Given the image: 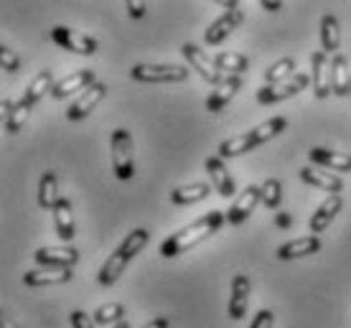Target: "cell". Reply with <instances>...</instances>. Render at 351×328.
Returning a JSON list of instances; mask_svg holds the SVG:
<instances>
[{
    "label": "cell",
    "instance_id": "obj_17",
    "mask_svg": "<svg viewBox=\"0 0 351 328\" xmlns=\"http://www.w3.org/2000/svg\"><path fill=\"white\" fill-rule=\"evenodd\" d=\"M239 89H242V79H239V77H227V79L221 81V84H217V89L206 97V110H209L211 115L221 112V110L229 105V99L234 97Z\"/></svg>",
    "mask_w": 351,
    "mask_h": 328
},
{
    "label": "cell",
    "instance_id": "obj_26",
    "mask_svg": "<svg viewBox=\"0 0 351 328\" xmlns=\"http://www.w3.org/2000/svg\"><path fill=\"white\" fill-rule=\"evenodd\" d=\"M3 107H5V130L10 135H16L23 125H26L28 115H31V107L18 99V102H10V99H3Z\"/></svg>",
    "mask_w": 351,
    "mask_h": 328
},
{
    "label": "cell",
    "instance_id": "obj_18",
    "mask_svg": "<svg viewBox=\"0 0 351 328\" xmlns=\"http://www.w3.org/2000/svg\"><path fill=\"white\" fill-rule=\"evenodd\" d=\"M321 249V240L316 234H308V237H298V240H290L285 244L278 247V257L280 260H298L308 257V255H316Z\"/></svg>",
    "mask_w": 351,
    "mask_h": 328
},
{
    "label": "cell",
    "instance_id": "obj_40",
    "mask_svg": "<svg viewBox=\"0 0 351 328\" xmlns=\"http://www.w3.org/2000/svg\"><path fill=\"white\" fill-rule=\"evenodd\" d=\"M260 5H263L265 10H270V13H275V10H280V8H282V3H280V0H263Z\"/></svg>",
    "mask_w": 351,
    "mask_h": 328
},
{
    "label": "cell",
    "instance_id": "obj_5",
    "mask_svg": "<svg viewBox=\"0 0 351 328\" xmlns=\"http://www.w3.org/2000/svg\"><path fill=\"white\" fill-rule=\"evenodd\" d=\"M221 8L224 10V16H219L214 23H211L209 28H206V34H204V41H206V46H219L224 38H227L234 28L245 21V16H242V8H239V3H234V0H229V3H221Z\"/></svg>",
    "mask_w": 351,
    "mask_h": 328
},
{
    "label": "cell",
    "instance_id": "obj_12",
    "mask_svg": "<svg viewBox=\"0 0 351 328\" xmlns=\"http://www.w3.org/2000/svg\"><path fill=\"white\" fill-rule=\"evenodd\" d=\"M34 260L41 267H74L80 262V252L69 244H62V247H41L34 252Z\"/></svg>",
    "mask_w": 351,
    "mask_h": 328
},
{
    "label": "cell",
    "instance_id": "obj_2",
    "mask_svg": "<svg viewBox=\"0 0 351 328\" xmlns=\"http://www.w3.org/2000/svg\"><path fill=\"white\" fill-rule=\"evenodd\" d=\"M148 240H150L148 229H132L130 234L120 242V247L114 249L112 255L105 260V265L99 267V275H97V280H99L102 285H114V283H117V280H120V275L125 273L128 262H130L138 252H143V249H145Z\"/></svg>",
    "mask_w": 351,
    "mask_h": 328
},
{
    "label": "cell",
    "instance_id": "obj_39",
    "mask_svg": "<svg viewBox=\"0 0 351 328\" xmlns=\"http://www.w3.org/2000/svg\"><path fill=\"white\" fill-rule=\"evenodd\" d=\"M275 227H280V229H290L293 227V216L288 212H278L275 214Z\"/></svg>",
    "mask_w": 351,
    "mask_h": 328
},
{
    "label": "cell",
    "instance_id": "obj_31",
    "mask_svg": "<svg viewBox=\"0 0 351 328\" xmlns=\"http://www.w3.org/2000/svg\"><path fill=\"white\" fill-rule=\"evenodd\" d=\"M282 130H288V120H285V117H272V120H267V123L257 125L255 130H250V135H252L255 145L260 148V145H265L267 140L278 138Z\"/></svg>",
    "mask_w": 351,
    "mask_h": 328
},
{
    "label": "cell",
    "instance_id": "obj_22",
    "mask_svg": "<svg viewBox=\"0 0 351 328\" xmlns=\"http://www.w3.org/2000/svg\"><path fill=\"white\" fill-rule=\"evenodd\" d=\"M308 158L313 160L316 166H324L328 171H351V155L346 153H336V151H326V148H313V151L308 153Z\"/></svg>",
    "mask_w": 351,
    "mask_h": 328
},
{
    "label": "cell",
    "instance_id": "obj_14",
    "mask_svg": "<svg viewBox=\"0 0 351 328\" xmlns=\"http://www.w3.org/2000/svg\"><path fill=\"white\" fill-rule=\"evenodd\" d=\"M69 267H38V270H28L23 273V285L28 288H44V285H62L71 280Z\"/></svg>",
    "mask_w": 351,
    "mask_h": 328
},
{
    "label": "cell",
    "instance_id": "obj_15",
    "mask_svg": "<svg viewBox=\"0 0 351 328\" xmlns=\"http://www.w3.org/2000/svg\"><path fill=\"white\" fill-rule=\"evenodd\" d=\"M95 71L92 69H80V71H74V74H69V77H64L62 81H56L51 89V97L53 99H64V97H69V94H74V92H87L92 84H95Z\"/></svg>",
    "mask_w": 351,
    "mask_h": 328
},
{
    "label": "cell",
    "instance_id": "obj_44",
    "mask_svg": "<svg viewBox=\"0 0 351 328\" xmlns=\"http://www.w3.org/2000/svg\"><path fill=\"white\" fill-rule=\"evenodd\" d=\"M349 97H351V89H349Z\"/></svg>",
    "mask_w": 351,
    "mask_h": 328
},
{
    "label": "cell",
    "instance_id": "obj_9",
    "mask_svg": "<svg viewBox=\"0 0 351 328\" xmlns=\"http://www.w3.org/2000/svg\"><path fill=\"white\" fill-rule=\"evenodd\" d=\"M263 201V188L260 186H247L242 194L237 196V201L229 206L227 212V222L232 227H239V224H245L250 219V214L255 212V206Z\"/></svg>",
    "mask_w": 351,
    "mask_h": 328
},
{
    "label": "cell",
    "instance_id": "obj_41",
    "mask_svg": "<svg viewBox=\"0 0 351 328\" xmlns=\"http://www.w3.org/2000/svg\"><path fill=\"white\" fill-rule=\"evenodd\" d=\"M143 328H168V318H153V320H148Z\"/></svg>",
    "mask_w": 351,
    "mask_h": 328
},
{
    "label": "cell",
    "instance_id": "obj_7",
    "mask_svg": "<svg viewBox=\"0 0 351 328\" xmlns=\"http://www.w3.org/2000/svg\"><path fill=\"white\" fill-rule=\"evenodd\" d=\"M51 38L59 49H66V51H71V53H82V56H95L97 53L95 38L87 34H80V31H74V28H66V26L51 28Z\"/></svg>",
    "mask_w": 351,
    "mask_h": 328
},
{
    "label": "cell",
    "instance_id": "obj_11",
    "mask_svg": "<svg viewBox=\"0 0 351 328\" xmlns=\"http://www.w3.org/2000/svg\"><path fill=\"white\" fill-rule=\"evenodd\" d=\"M107 94V84L105 81H95L92 87L87 89V92H82V97L77 99V102H71L69 110H66V120H71V123H77V120H84V117L95 110L102 99H105Z\"/></svg>",
    "mask_w": 351,
    "mask_h": 328
},
{
    "label": "cell",
    "instance_id": "obj_13",
    "mask_svg": "<svg viewBox=\"0 0 351 328\" xmlns=\"http://www.w3.org/2000/svg\"><path fill=\"white\" fill-rule=\"evenodd\" d=\"M204 168H206L211 184H214V191H217L221 199H229V196L237 194L234 178L229 176V168L224 166V160H221L219 155H211V158L204 160Z\"/></svg>",
    "mask_w": 351,
    "mask_h": 328
},
{
    "label": "cell",
    "instance_id": "obj_28",
    "mask_svg": "<svg viewBox=\"0 0 351 328\" xmlns=\"http://www.w3.org/2000/svg\"><path fill=\"white\" fill-rule=\"evenodd\" d=\"M209 194H211L209 184H189V186L173 188L171 201H173L176 206H191V204H196V201H204Z\"/></svg>",
    "mask_w": 351,
    "mask_h": 328
},
{
    "label": "cell",
    "instance_id": "obj_8",
    "mask_svg": "<svg viewBox=\"0 0 351 328\" xmlns=\"http://www.w3.org/2000/svg\"><path fill=\"white\" fill-rule=\"evenodd\" d=\"M181 53H184L186 64H189V66H191V69L196 71L204 81H209V84H221V81H224L221 71L214 66V62L206 56L204 49H199L196 44H184L181 46Z\"/></svg>",
    "mask_w": 351,
    "mask_h": 328
},
{
    "label": "cell",
    "instance_id": "obj_6",
    "mask_svg": "<svg viewBox=\"0 0 351 328\" xmlns=\"http://www.w3.org/2000/svg\"><path fill=\"white\" fill-rule=\"evenodd\" d=\"M311 84V74H293L288 81L282 84H265L263 89H257V102L260 105H275V102H282L288 97H295L303 89Z\"/></svg>",
    "mask_w": 351,
    "mask_h": 328
},
{
    "label": "cell",
    "instance_id": "obj_34",
    "mask_svg": "<svg viewBox=\"0 0 351 328\" xmlns=\"http://www.w3.org/2000/svg\"><path fill=\"white\" fill-rule=\"evenodd\" d=\"M263 204L267 206V209H278L282 201V184L278 181V178H267L263 186Z\"/></svg>",
    "mask_w": 351,
    "mask_h": 328
},
{
    "label": "cell",
    "instance_id": "obj_29",
    "mask_svg": "<svg viewBox=\"0 0 351 328\" xmlns=\"http://www.w3.org/2000/svg\"><path fill=\"white\" fill-rule=\"evenodd\" d=\"M214 66L219 71H229V77H239L242 71L250 69V62H247L245 53L237 51H221L214 56Z\"/></svg>",
    "mask_w": 351,
    "mask_h": 328
},
{
    "label": "cell",
    "instance_id": "obj_43",
    "mask_svg": "<svg viewBox=\"0 0 351 328\" xmlns=\"http://www.w3.org/2000/svg\"><path fill=\"white\" fill-rule=\"evenodd\" d=\"M112 328H130V323H128V320H123V323H117V326H112Z\"/></svg>",
    "mask_w": 351,
    "mask_h": 328
},
{
    "label": "cell",
    "instance_id": "obj_42",
    "mask_svg": "<svg viewBox=\"0 0 351 328\" xmlns=\"http://www.w3.org/2000/svg\"><path fill=\"white\" fill-rule=\"evenodd\" d=\"M3 328H18V326H16V320H13V318L3 316Z\"/></svg>",
    "mask_w": 351,
    "mask_h": 328
},
{
    "label": "cell",
    "instance_id": "obj_35",
    "mask_svg": "<svg viewBox=\"0 0 351 328\" xmlns=\"http://www.w3.org/2000/svg\"><path fill=\"white\" fill-rule=\"evenodd\" d=\"M0 64H3V69L10 71V74L21 69V59H18V53L13 51V49H8V46H0Z\"/></svg>",
    "mask_w": 351,
    "mask_h": 328
},
{
    "label": "cell",
    "instance_id": "obj_38",
    "mask_svg": "<svg viewBox=\"0 0 351 328\" xmlns=\"http://www.w3.org/2000/svg\"><path fill=\"white\" fill-rule=\"evenodd\" d=\"M125 8H128V13H130L132 18H143L145 16V3H141V0H128L125 3Z\"/></svg>",
    "mask_w": 351,
    "mask_h": 328
},
{
    "label": "cell",
    "instance_id": "obj_3",
    "mask_svg": "<svg viewBox=\"0 0 351 328\" xmlns=\"http://www.w3.org/2000/svg\"><path fill=\"white\" fill-rule=\"evenodd\" d=\"M130 77L145 84H176V81L189 79V69L178 64H135L130 69Z\"/></svg>",
    "mask_w": 351,
    "mask_h": 328
},
{
    "label": "cell",
    "instance_id": "obj_24",
    "mask_svg": "<svg viewBox=\"0 0 351 328\" xmlns=\"http://www.w3.org/2000/svg\"><path fill=\"white\" fill-rule=\"evenodd\" d=\"M59 181H56V173L53 171H46L44 176H41V181H38V206L44 209V212H49V209H56V204H59Z\"/></svg>",
    "mask_w": 351,
    "mask_h": 328
},
{
    "label": "cell",
    "instance_id": "obj_23",
    "mask_svg": "<svg viewBox=\"0 0 351 328\" xmlns=\"http://www.w3.org/2000/svg\"><path fill=\"white\" fill-rule=\"evenodd\" d=\"M53 224H56V234L62 242L74 240V214H71V201L69 199H59V204L53 209Z\"/></svg>",
    "mask_w": 351,
    "mask_h": 328
},
{
    "label": "cell",
    "instance_id": "obj_30",
    "mask_svg": "<svg viewBox=\"0 0 351 328\" xmlns=\"http://www.w3.org/2000/svg\"><path fill=\"white\" fill-rule=\"evenodd\" d=\"M257 145L252 140V135L245 133V135H237V138H229V140L219 142V158H237V155H245V153L255 151Z\"/></svg>",
    "mask_w": 351,
    "mask_h": 328
},
{
    "label": "cell",
    "instance_id": "obj_16",
    "mask_svg": "<svg viewBox=\"0 0 351 328\" xmlns=\"http://www.w3.org/2000/svg\"><path fill=\"white\" fill-rule=\"evenodd\" d=\"M341 209H343L341 196H326L324 201H321V206H318L316 212H313V216H311V222H308V229H311L318 237L321 231L328 229V224H331L336 216H339V212H341Z\"/></svg>",
    "mask_w": 351,
    "mask_h": 328
},
{
    "label": "cell",
    "instance_id": "obj_4",
    "mask_svg": "<svg viewBox=\"0 0 351 328\" xmlns=\"http://www.w3.org/2000/svg\"><path fill=\"white\" fill-rule=\"evenodd\" d=\"M110 148H112V168L114 176L120 181H130L132 173H135V163H132V138L125 127H117L112 133V140H110Z\"/></svg>",
    "mask_w": 351,
    "mask_h": 328
},
{
    "label": "cell",
    "instance_id": "obj_21",
    "mask_svg": "<svg viewBox=\"0 0 351 328\" xmlns=\"http://www.w3.org/2000/svg\"><path fill=\"white\" fill-rule=\"evenodd\" d=\"M331 89H334V94H339V97H349V89H351L349 62H346V56H341V53L331 56Z\"/></svg>",
    "mask_w": 351,
    "mask_h": 328
},
{
    "label": "cell",
    "instance_id": "obj_19",
    "mask_svg": "<svg viewBox=\"0 0 351 328\" xmlns=\"http://www.w3.org/2000/svg\"><path fill=\"white\" fill-rule=\"evenodd\" d=\"M247 305H250V280L247 275H237L232 280V295H229V318H245Z\"/></svg>",
    "mask_w": 351,
    "mask_h": 328
},
{
    "label": "cell",
    "instance_id": "obj_25",
    "mask_svg": "<svg viewBox=\"0 0 351 328\" xmlns=\"http://www.w3.org/2000/svg\"><path fill=\"white\" fill-rule=\"evenodd\" d=\"M339 44H341V28H339V21L334 16L326 13L321 18V51L328 56V53H339Z\"/></svg>",
    "mask_w": 351,
    "mask_h": 328
},
{
    "label": "cell",
    "instance_id": "obj_36",
    "mask_svg": "<svg viewBox=\"0 0 351 328\" xmlns=\"http://www.w3.org/2000/svg\"><path fill=\"white\" fill-rule=\"evenodd\" d=\"M95 316H87L84 311H71V328H95Z\"/></svg>",
    "mask_w": 351,
    "mask_h": 328
},
{
    "label": "cell",
    "instance_id": "obj_10",
    "mask_svg": "<svg viewBox=\"0 0 351 328\" xmlns=\"http://www.w3.org/2000/svg\"><path fill=\"white\" fill-rule=\"evenodd\" d=\"M311 87L318 99H326L334 89H331V62L324 51H316L311 56Z\"/></svg>",
    "mask_w": 351,
    "mask_h": 328
},
{
    "label": "cell",
    "instance_id": "obj_20",
    "mask_svg": "<svg viewBox=\"0 0 351 328\" xmlns=\"http://www.w3.org/2000/svg\"><path fill=\"white\" fill-rule=\"evenodd\" d=\"M300 178L306 181L308 186H316L321 191H328V196H339V191H343V181L328 171H316V168H303L300 171Z\"/></svg>",
    "mask_w": 351,
    "mask_h": 328
},
{
    "label": "cell",
    "instance_id": "obj_27",
    "mask_svg": "<svg viewBox=\"0 0 351 328\" xmlns=\"http://www.w3.org/2000/svg\"><path fill=\"white\" fill-rule=\"evenodd\" d=\"M51 89H53V74L49 69H44V71H38L34 77V81L23 89V97L21 99H23L28 107H34L36 102L44 97L46 92H51Z\"/></svg>",
    "mask_w": 351,
    "mask_h": 328
},
{
    "label": "cell",
    "instance_id": "obj_32",
    "mask_svg": "<svg viewBox=\"0 0 351 328\" xmlns=\"http://www.w3.org/2000/svg\"><path fill=\"white\" fill-rule=\"evenodd\" d=\"M295 74V62L293 59H280V62H275L272 66L265 69V84H282V81H288L290 77Z\"/></svg>",
    "mask_w": 351,
    "mask_h": 328
},
{
    "label": "cell",
    "instance_id": "obj_37",
    "mask_svg": "<svg viewBox=\"0 0 351 328\" xmlns=\"http://www.w3.org/2000/svg\"><path fill=\"white\" fill-rule=\"evenodd\" d=\"M272 323H275V313H272L270 308H263V311L255 316V320L250 323V328H272Z\"/></svg>",
    "mask_w": 351,
    "mask_h": 328
},
{
    "label": "cell",
    "instance_id": "obj_1",
    "mask_svg": "<svg viewBox=\"0 0 351 328\" xmlns=\"http://www.w3.org/2000/svg\"><path fill=\"white\" fill-rule=\"evenodd\" d=\"M224 219H227V216L221 212H209L206 216L191 222L189 227H184V229L173 231L168 240L160 242V249H158L160 257H178V255L189 252V249L196 247V244H202L206 237H211L214 231H219Z\"/></svg>",
    "mask_w": 351,
    "mask_h": 328
},
{
    "label": "cell",
    "instance_id": "obj_33",
    "mask_svg": "<svg viewBox=\"0 0 351 328\" xmlns=\"http://www.w3.org/2000/svg\"><path fill=\"white\" fill-rule=\"evenodd\" d=\"M125 320V308L120 303H107V305H99L95 311V323L99 326H117Z\"/></svg>",
    "mask_w": 351,
    "mask_h": 328
}]
</instances>
